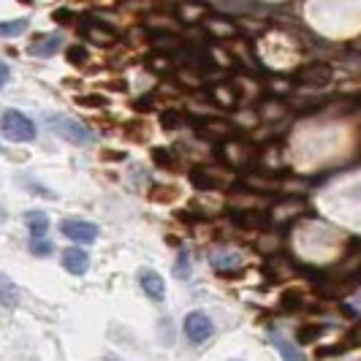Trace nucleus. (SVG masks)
Wrapping results in <instances>:
<instances>
[{
	"instance_id": "1",
	"label": "nucleus",
	"mask_w": 361,
	"mask_h": 361,
	"mask_svg": "<svg viewBox=\"0 0 361 361\" xmlns=\"http://www.w3.org/2000/svg\"><path fill=\"white\" fill-rule=\"evenodd\" d=\"M217 158L231 169H250L258 163V145L247 142V139H239V136H231L228 142L217 147Z\"/></svg>"
},
{
	"instance_id": "17",
	"label": "nucleus",
	"mask_w": 361,
	"mask_h": 361,
	"mask_svg": "<svg viewBox=\"0 0 361 361\" xmlns=\"http://www.w3.org/2000/svg\"><path fill=\"white\" fill-rule=\"evenodd\" d=\"M63 267L71 274H85L90 267V255L79 247H68V250H63Z\"/></svg>"
},
{
	"instance_id": "30",
	"label": "nucleus",
	"mask_w": 361,
	"mask_h": 361,
	"mask_svg": "<svg viewBox=\"0 0 361 361\" xmlns=\"http://www.w3.org/2000/svg\"><path fill=\"white\" fill-rule=\"evenodd\" d=\"M66 57H68V63H73V66H85L90 54H87V49H85L82 44H73V47H68Z\"/></svg>"
},
{
	"instance_id": "16",
	"label": "nucleus",
	"mask_w": 361,
	"mask_h": 361,
	"mask_svg": "<svg viewBox=\"0 0 361 361\" xmlns=\"http://www.w3.org/2000/svg\"><path fill=\"white\" fill-rule=\"evenodd\" d=\"M139 283H142V290H145L152 302H163V296H166V286H163V277L158 274V271L145 269L142 271V277H139Z\"/></svg>"
},
{
	"instance_id": "21",
	"label": "nucleus",
	"mask_w": 361,
	"mask_h": 361,
	"mask_svg": "<svg viewBox=\"0 0 361 361\" xmlns=\"http://www.w3.org/2000/svg\"><path fill=\"white\" fill-rule=\"evenodd\" d=\"M0 305L8 310H14L19 305V288L17 283L8 277V274H3L0 271Z\"/></svg>"
},
{
	"instance_id": "24",
	"label": "nucleus",
	"mask_w": 361,
	"mask_h": 361,
	"mask_svg": "<svg viewBox=\"0 0 361 361\" xmlns=\"http://www.w3.org/2000/svg\"><path fill=\"white\" fill-rule=\"evenodd\" d=\"M25 223H27L33 239H44L47 231H49V215H47V212H27V215H25Z\"/></svg>"
},
{
	"instance_id": "28",
	"label": "nucleus",
	"mask_w": 361,
	"mask_h": 361,
	"mask_svg": "<svg viewBox=\"0 0 361 361\" xmlns=\"http://www.w3.org/2000/svg\"><path fill=\"white\" fill-rule=\"evenodd\" d=\"M152 161L158 163L161 169H174L177 163V155L171 149H163V147H152Z\"/></svg>"
},
{
	"instance_id": "12",
	"label": "nucleus",
	"mask_w": 361,
	"mask_h": 361,
	"mask_svg": "<svg viewBox=\"0 0 361 361\" xmlns=\"http://www.w3.org/2000/svg\"><path fill=\"white\" fill-rule=\"evenodd\" d=\"M209 95H212V104L223 109H234L239 104V90L231 79H220L209 87Z\"/></svg>"
},
{
	"instance_id": "23",
	"label": "nucleus",
	"mask_w": 361,
	"mask_h": 361,
	"mask_svg": "<svg viewBox=\"0 0 361 361\" xmlns=\"http://www.w3.org/2000/svg\"><path fill=\"white\" fill-rule=\"evenodd\" d=\"M271 345L280 350L283 361H305V353H302L293 343H288L283 334H271Z\"/></svg>"
},
{
	"instance_id": "34",
	"label": "nucleus",
	"mask_w": 361,
	"mask_h": 361,
	"mask_svg": "<svg viewBox=\"0 0 361 361\" xmlns=\"http://www.w3.org/2000/svg\"><path fill=\"white\" fill-rule=\"evenodd\" d=\"M52 19L57 25H68V22H71V11H68V8H54Z\"/></svg>"
},
{
	"instance_id": "9",
	"label": "nucleus",
	"mask_w": 361,
	"mask_h": 361,
	"mask_svg": "<svg viewBox=\"0 0 361 361\" xmlns=\"http://www.w3.org/2000/svg\"><path fill=\"white\" fill-rule=\"evenodd\" d=\"M302 212H305V201L299 199V196H288V199H283L280 204L271 207L269 220L271 226H286L293 217H302Z\"/></svg>"
},
{
	"instance_id": "5",
	"label": "nucleus",
	"mask_w": 361,
	"mask_h": 361,
	"mask_svg": "<svg viewBox=\"0 0 361 361\" xmlns=\"http://www.w3.org/2000/svg\"><path fill=\"white\" fill-rule=\"evenodd\" d=\"M199 126H196V133H199L201 139H207V142H215V145H223V142H228L231 136H236V128L231 120H226V117H204V120H196Z\"/></svg>"
},
{
	"instance_id": "13",
	"label": "nucleus",
	"mask_w": 361,
	"mask_h": 361,
	"mask_svg": "<svg viewBox=\"0 0 361 361\" xmlns=\"http://www.w3.org/2000/svg\"><path fill=\"white\" fill-rule=\"evenodd\" d=\"M204 27L212 38H239V27L234 19L220 17V14H209L204 19Z\"/></svg>"
},
{
	"instance_id": "32",
	"label": "nucleus",
	"mask_w": 361,
	"mask_h": 361,
	"mask_svg": "<svg viewBox=\"0 0 361 361\" xmlns=\"http://www.w3.org/2000/svg\"><path fill=\"white\" fill-rule=\"evenodd\" d=\"M30 250H33V255H49L52 253V245L47 239H33L30 242Z\"/></svg>"
},
{
	"instance_id": "18",
	"label": "nucleus",
	"mask_w": 361,
	"mask_h": 361,
	"mask_svg": "<svg viewBox=\"0 0 361 361\" xmlns=\"http://www.w3.org/2000/svg\"><path fill=\"white\" fill-rule=\"evenodd\" d=\"M60 47H63V36H57V33H49V36H41L38 41H33L27 52L33 54V57H52V54L57 52Z\"/></svg>"
},
{
	"instance_id": "37",
	"label": "nucleus",
	"mask_w": 361,
	"mask_h": 361,
	"mask_svg": "<svg viewBox=\"0 0 361 361\" xmlns=\"http://www.w3.org/2000/svg\"><path fill=\"white\" fill-rule=\"evenodd\" d=\"M22 3H27V6H30V3H33V0H22Z\"/></svg>"
},
{
	"instance_id": "15",
	"label": "nucleus",
	"mask_w": 361,
	"mask_h": 361,
	"mask_svg": "<svg viewBox=\"0 0 361 361\" xmlns=\"http://www.w3.org/2000/svg\"><path fill=\"white\" fill-rule=\"evenodd\" d=\"M288 109L283 104V98H264L258 106H255V114L261 123H277Z\"/></svg>"
},
{
	"instance_id": "6",
	"label": "nucleus",
	"mask_w": 361,
	"mask_h": 361,
	"mask_svg": "<svg viewBox=\"0 0 361 361\" xmlns=\"http://www.w3.org/2000/svg\"><path fill=\"white\" fill-rule=\"evenodd\" d=\"M231 220L242 231H258V234L271 226L269 212H258V207H236L231 212Z\"/></svg>"
},
{
	"instance_id": "25",
	"label": "nucleus",
	"mask_w": 361,
	"mask_h": 361,
	"mask_svg": "<svg viewBox=\"0 0 361 361\" xmlns=\"http://www.w3.org/2000/svg\"><path fill=\"white\" fill-rule=\"evenodd\" d=\"M324 331H326L324 324H305V326H299V331H296V340H299L302 345L315 343V340H321V337H324Z\"/></svg>"
},
{
	"instance_id": "7",
	"label": "nucleus",
	"mask_w": 361,
	"mask_h": 361,
	"mask_svg": "<svg viewBox=\"0 0 361 361\" xmlns=\"http://www.w3.org/2000/svg\"><path fill=\"white\" fill-rule=\"evenodd\" d=\"M296 79L302 85H310V87H324V85H329L334 79V68L329 63H324V60H312V63L299 68Z\"/></svg>"
},
{
	"instance_id": "19",
	"label": "nucleus",
	"mask_w": 361,
	"mask_h": 361,
	"mask_svg": "<svg viewBox=\"0 0 361 361\" xmlns=\"http://www.w3.org/2000/svg\"><path fill=\"white\" fill-rule=\"evenodd\" d=\"M267 274L277 277V280H288V277L296 274V267H293L290 258H286L283 253H274L269 261H267Z\"/></svg>"
},
{
	"instance_id": "20",
	"label": "nucleus",
	"mask_w": 361,
	"mask_h": 361,
	"mask_svg": "<svg viewBox=\"0 0 361 361\" xmlns=\"http://www.w3.org/2000/svg\"><path fill=\"white\" fill-rule=\"evenodd\" d=\"M188 177H190V182H193V188H199V190H204V193H209V190H217V188H220V180H217L209 169H204V166L190 169Z\"/></svg>"
},
{
	"instance_id": "4",
	"label": "nucleus",
	"mask_w": 361,
	"mask_h": 361,
	"mask_svg": "<svg viewBox=\"0 0 361 361\" xmlns=\"http://www.w3.org/2000/svg\"><path fill=\"white\" fill-rule=\"evenodd\" d=\"M49 126L57 136H63L66 142H71V145H90L92 142V133L85 128V123H79V120H73V117H63V114H54L52 120H49Z\"/></svg>"
},
{
	"instance_id": "10",
	"label": "nucleus",
	"mask_w": 361,
	"mask_h": 361,
	"mask_svg": "<svg viewBox=\"0 0 361 361\" xmlns=\"http://www.w3.org/2000/svg\"><path fill=\"white\" fill-rule=\"evenodd\" d=\"M60 231L68 239H73V242H82V245H90V242L98 239V226L87 223V220H63Z\"/></svg>"
},
{
	"instance_id": "14",
	"label": "nucleus",
	"mask_w": 361,
	"mask_h": 361,
	"mask_svg": "<svg viewBox=\"0 0 361 361\" xmlns=\"http://www.w3.org/2000/svg\"><path fill=\"white\" fill-rule=\"evenodd\" d=\"M82 33L90 38L92 44H98V47H111V44L117 41V33H114L109 25H101V22H95V19H85V22H82Z\"/></svg>"
},
{
	"instance_id": "8",
	"label": "nucleus",
	"mask_w": 361,
	"mask_h": 361,
	"mask_svg": "<svg viewBox=\"0 0 361 361\" xmlns=\"http://www.w3.org/2000/svg\"><path fill=\"white\" fill-rule=\"evenodd\" d=\"M212 331H215V326H212V321H209V315L207 312H190L188 318H185V334H188V340L190 343H207L209 337H212Z\"/></svg>"
},
{
	"instance_id": "35",
	"label": "nucleus",
	"mask_w": 361,
	"mask_h": 361,
	"mask_svg": "<svg viewBox=\"0 0 361 361\" xmlns=\"http://www.w3.org/2000/svg\"><path fill=\"white\" fill-rule=\"evenodd\" d=\"M6 82H8V66H6V63H0V90L6 87Z\"/></svg>"
},
{
	"instance_id": "36",
	"label": "nucleus",
	"mask_w": 361,
	"mask_h": 361,
	"mask_svg": "<svg viewBox=\"0 0 361 361\" xmlns=\"http://www.w3.org/2000/svg\"><path fill=\"white\" fill-rule=\"evenodd\" d=\"M3 220H6V209H3V207H0V223H3Z\"/></svg>"
},
{
	"instance_id": "3",
	"label": "nucleus",
	"mask_w": 361,
	"mask_h": 361,
	"mask_svg": "<svg viewBox=\"0 0 361 361\" xmlns=\"http://www.w3.org/2000/svg\"><path fill=\"white\" fill-rule=\"evenodd\" d=\"M0 128H3V133H6L8 139H14V142H30V139H36V123H33L27 114L17 111V109H11V111L3 114Z\"/></svg>"
},
{
	"instance_id": "27",
	"label": "nucleus",
	"mask_w": 361,
	"mask_h": 361,
	"mask_svg": "<svg viewBox=\"0 0 361 361\" xmlns=\"http://www.w3.org/2000/svg\"><path fill=\"white\" fill-rule=\"evenodd\" d=\"M302 305H305V296H302V290H286V293L280 296V310H286V312L302 310Z\"/></svg>"
},
{
	"instance_id": "31",
	"label": "nucleus",
	"mask_w": 361,
	"mask_h": 361,
	"mask_svg": "<svg viewBox=\"0 0 361 361\" xmlns=\"http://www.w3.org/2000/svg\"><path fill=\"white\" fill-rule=\"evenodd\" d=\"M76 104L85 109H98V106H106V98L104 95H82Z\"/></svg>"
},
{
	"instance_id": "2",
	"label": "nucleus",
	"mask_w": 361,
	"mask_h": 361,
	"mask_svg": "<svg viewBox=\"0 0 361 361\" xmlns=\"http://www.w3.org/2000/svg\"><path fill=\"white\" fill-rule=\"evenodd\" d=\"M234 188L239 190H247V193H264V196H271V193H277L280 188H283V180L277 177V171H267V169H250V171H245L239 180H236Z\"/></svg>"
},
{
	"instance_id": "11",
	"label": "nucleus",
	"mask_w": 361,
	"mask_h": 361,
	"mask_svg": "<svg viewBox=\"0 0 361 361\" xmlns=\"http://www.w3.org/2000/svg\"><path fill=\"white\" fill-rule=\"evenodd\" d=\"M209 14H212V8H209V3H204V0H185V3L177 6V22H182V25L204 22Z\"/></svg>"
},
{
	"instance_id": "26",
	"label": "nucleus",
	"mask_w": 361,
	"mask_h": 361,
	"mask_svg": "<svg viewBox=\"0 0 361 361\" xmlns=\"http://www.w3.org/2000/svg\"><path fill=\"white\" fill-rule=\"evenodd\" d=\"M30 27V19H11V22H0V38H14L25 33Z\"/></svg>"
},
{
	"instance_id": "33",
	"label": "nucleus",
	"mask_w": 361,
	"mask_h": 361,
	"mask_svg": "<svg viewBox=\"0 0 361 361\" xmlns=\"http://www.w3.org/2000/svg\"><path fill=\"white\" fill-rule=\"evenodd\" d=\"M269 90H274V92H290L293 90V82H288V79H269Z\"/></svg>"
},
{
	"instance_id": "22",
	"label": "nucleus",
	"mask_w": 361,
	"mask_h": 361,
	"mask_svg": "<svg viewBox=\"0 0 361 361\" xmlns=\"http://www.w3.org/2000/svg\"><path fill=\"white\" fill-rule=\"evenodd\" d=\"M209 261H212V267L217 271H231L242 264V255L236 253V250H215Z\"/></svg>"
},
{
	"instance_id": "29",
	"label": "nucleus",
	"mask_w": 361,
	"mask_h": 361,
	"mask_svg": "<svg viewBox=\"0 0 361 361\" xmlns=\"http://www.w3.org/2000/svg\"><path fill=\"white\" fill-rule=\"evenodd\" d=\"M161 126L166 130H177L182 126V114L180 111H174V109H163L161 111Z\"/></svg>"
}]
</instances>
